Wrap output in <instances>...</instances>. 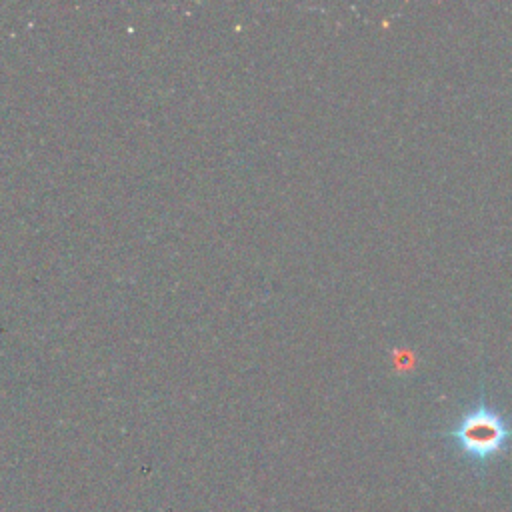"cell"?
I'll use <instances>...</instances> for the list:
<instances>
[{
  "label": "cell",
  "mask_w": 512,
  "mask_h": 512,
  "mask_svg": "<svg viewBox=\"0 0 512 512\" xmlns=\"http://www.w3.org/2000/svg\"><path fill=\"white\" fill-rule=\"evenodd\" d=\"M442 436L468 464L486 468L510 452L512 418L502 414L480 388L472 404Z\"/></svg>",
  "instance_id": "cell-1"
}]
</instances>
